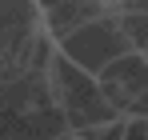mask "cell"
I'll return each mask as SVG.
<instances>
[{
  "mask_svg": "<svg viewBox=\"0 0 148 140\" xmlns=\"http://www.w3.org/2000/svg\"><path fill=\"white\" fill-rule=\"evenodd\" d=\"M104 100L120 116H148V56L128 48L96 72Z\"/></svg>",
  "mask_w": 148,
  "mask_h": 140,
  "instance_id": "6da1fadb",
  "label": "cell"
},
{
  "mask_svg": "<svg viewBox=\"0 0 148 140\" xmlns=\"http://www.w3.org/2000/svg\"><path fill=\"white\" fill-rule=\"evenodd\" d=\"M128 48L132 44H128V36H124L116 12H104V16H96V20L72 28L68 36H60V52L72 56L76 64L88 68V72H100L108 60H116V56L128 52Z\"/></svg>",
  "mask_w": 148,
  "mask_h": 140,
  "instance_id": "7a4b0ae2",
  "label": "cell"
},
{
  "mask_svg": "<svg viewBox=\"0 0 148 140\" xmlns=\"http://www.w3.org/2000/svg\"><path fill=\"white\" fill-rule=\"evenodd\" d=\"M120 16V28L128 36V44L136 52H148V12H116Z\"/></svg>",
  "mask_w": 148,
  "mask_h": 140,
  "instance_id": "3957f363",
  "label": "cell"
},
{
  "mask_svg": "<svg viewBox=\"0 0 148 140\" xmlns=\"http://www.w3.org/2000/svg\"><path fill=\"white\" fill-rule=\"evenodd\" d=\"M80 136L84 140H124V116H112L104 124H88V128H80Z\"/></svg>",
  "mask_w": 148,
  "mask_h": 140,
  "instance_id": "277c9868",
  "label": "cell"
},
{
  "mask_svg": "<svg viewBox=\"0 0 148 140\" xmlns=\"http://www.w3.org/2000/svg\"><path fill=\"white\" fill-rule=\"evenodd\" d=\"M4 68H8V60H4V52H0V72H4Z\"/></svg>",
  "mask_w": 148,
  "mask_h": 140,
  "instance_id": "5b68a950",
  "label": "cell"
}]
</instances>
